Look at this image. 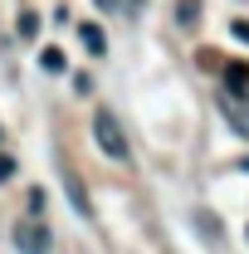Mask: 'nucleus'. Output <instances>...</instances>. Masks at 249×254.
<instances>
[{
	"label": "nucleus",
	"instance_id": "f257e3e1",
	"mask_svg": "<svg viewBox=\"0 0 249 254\" xmlns=\"http://www.w3.org/2000/svg\"><path fill=\"white\" fill-rule=\"evenodd\" d=\"M93 142L113 161H127V137H123V123L113 118V108H98L93 113Z\"/></svg>",
	"mask_w": 249,
	"mask_h": 254
},
{
	"label": "nucleus",
	"instance_id": "f03ea898",
	"mask_svg": "<svg viewBox=\"0 0 249 254\" xmlns=\"http://www.w3.org/2000/svg\"><path fill=\"white\" fill-rule=\"evenodd\" d=\"M15 245H20L25 254H49L54 240H49V230H44L39 215H34V220H20V225H15Z\"/></svg>",
	"mask_w": 249,
	"mask_h": 254
},
{
	"label": "nucleus",
	"instance_id": "7ed1b4c3",
	"mask_svg": "<svg viewBox=\"0 0 249 254\" xmlns=\"http://www.w3.org/2000/svg\"><path fill=\"white\" fill-rule=\"evenodd\" d=\"M220 113H225L230 127L249 142V103H245V98H240V93H225V98H220Z\"/></svg>",
	"mask_w": 249,
	"mask_h": 254
},
{
	"label": "nucleus",
	"instance_id": "20e7f679",
	"mask_svg": "<svg viewBox=\"0 0 249 254\" xmlns=\"http://www.w3.org/2000/svg\"><path fill=\"white\" fill-rule=\"evenodd\" d=\"M63 190H68V200H73V210L88 220L93 215V200H88V190H83V181H78V171H63Z\"/></svg>",
	"mask_w": 249,
	"mask_h": 254
},
{
	"label": "nucleus",
	"instance_id": "39448f33",
	"mask_svg": "<svg viewBox=\"0 0 249 254\" xmlns=\"http://www.w3.org/2000/svg\"><path fill=\"white\" fill-rule=\"evenodd\" d=\"M78 39L88 44V54H108V34L98 30L93 20H88V25H78Z\"/></svg>",
	"mask_w": 249,
	"mask_h": 254
},
{
	"label": "nucleus",
	"instance_id": "423d86ee",
	"mask_svg": "<svg viewBox=\"0 0 249 254\" xmlns=\"http://www.w3.org/2000/svg\"><path fill=\"white\" fill-rule=\"evenodd\" d=\"M39 68H49V73H63V49H44V54H39Z\"/></svg>",
	"mask_w": 249,
	"mask_h": 254
},
{
	"label": "nucleus",
	"instance_id": "0eeeda50",
	"mask_svg": "<svg viewBox=\"0 0 249 254\" xmlns=\"http://www.w3.org/2000/svg\"><path fill=\"white\" fill-rule=\"evenodd\" d=\"M176 20H181V25H195V20H200V5H195V0H181Z\"/></svg>",
	"mask_w": 249,
	"mask_h": 254
},
{
	"label": "nucleus",
	"instance_id": "6e6552de",
	"mask_svg": "<svg viewBox=\"0 0 249 254\" xmlns=\"http://www.w3.org/2000/svg\"><path fill=\"white\" fill-rule=\"evenodd\" d=\"M39 34V15H20V39H34Z\"/></svg>",
	"mask_w": 249,
	"mask_h": 254
},
{
	"label": "nucleus",
	"instance_id": "1a4fd4ad",
	"mask_svg": "<svg viewBox=\"0 0 249 254\" xmlns=\"http://www.w3.org/2000/svg\"><path fill=\"white\" fill-rule=\"evenodd\" d=\"M230 30H235V39H245V44H249V20H235Z\"/></svg>",
	"mask_w": 249,
	"mask_h": 254
},
{
	"label": "nucleus",
	"instance_id": "9d476101",
	"mask_svg": "<svg viewBox=\"0 0 249 254\" xmlns=\"http://www.w3.org/2000/svg\"><path fill=\"white\" fill-rule=\"evenodd\" d=\"M10 171H15V161H10L5 152H0V181H10Z\"/></svg>",
	"mask_w": 249,
	"mask_h": 254
},
{
	"label": "nucleus",
	"instance_id": "9b49d317",
	"mask_svg": "<svg viewBox=\"0 0 249 254\" xmlns=\"http://www.w3.org/2000/svg\"><path fill=\"white\" fill-rule=\"evenodd\" d=\"M98 5H103V10H118V0H98Z\"/></svg>",
	"mask_w": 249,
	"mask_h": 254
},
{
	"label": "nucleus",
	"instance_id": "f8f14e48",
	"mask_svg": "<svg viewBox=\"0 0 249 254\" xmlns=\"http://www.w3.org/2000/svg\"><path fill=\"white\" fill-rule=\"evenodd\" d=\"M245 171H249V161H245Z\"/></svg>",
	"mask_w": 249,
	"mask_h": 254
},
{
	"label": "nucleus",
	"instance_id": "ddd939ff",
	"mask_svg": "<svg viewBox=\"0 0 249 254\" xmlns=\"http://www.w3.org/2000/svg\"><path fill=\"white\" fill-rule=\"evenodd\" d=\"M137 5H142V0H137Z\"/></svg>",
	"mask_w": 249,
	"mask_h": 254
},
{
	"label": "nucleus",
	"instance_id": "4468645a",
	"mask_svg": "<svg viewBox=\"0 0 249 254\" xmlns=\"http://www.w3.org/2000/svg\"><path fill=\"white\" fill-rule=\"evenodd\" d=\"M0 49H5V44H0Z\"/></svg>",
	"mask_w": 249,
	"mask_h": 254
}]
</instances>
